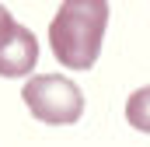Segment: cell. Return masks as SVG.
I'll use <instances>...</instances> for the list:
<instances>
[{"mask_svg":"<svg viewBox=\"0 0 150 147\" xmlns=\"http://www.w3.org/2000/svg\"><path fill=\"white\" fill-rule=\"evenodd\" d=\"M105 28H108L105 0H63L56 18L49 21L52 56L67 70H91L101 53Z\"/></svg>","mask_w":150,"mask_h":147,"instance_id":"1","label":"cell"},{"mask_svg":"<svg viewBox=\"0 0 150 147\" xmlns=\"http://www.w3.org/2000/svg\"><path fill=\"white\" fill-rule=\"evenodd\" d=\"M21 98L38 123H49V126H70L84 116V91L59 74L28 77L21 88Z\"/></svg>","mask_w":150,"mask_h":147,"instance_id":"2","label":"cell"},{"mask_svg":"<svg viewBox=\"0 0 150 147\" xmlns=\"http://www.w3.org/2000/svg\"><path fill=\"white\" fill-rule=\"evenodd\" d=\"M38 63V42L25 25H11L0 35V77H25Z\"/></svg>","mask_w":150,"mask_h":147,"instance_id":"3","label":"cell"},{"mask_svg":"<svg viewBox=\"0 0 150 147\" xmlns=\"http://www.w3.org/2000/svg\"><path fill=\"white\" fill-rule=\"evenodd\" d=\"M126 119H129L133 130L150 133V84L129 95V102H126Z\"/></svg>","mask_w":150,"mask_h":147,"instance_id":"4","label":"cell"},{"mask_svg":"<svg viewBox=\"0 0 150 147\" xmlns=\"http://www.w3.org/2000/svg\"><path fill=\"white\" fill-rule=\"evenodd\" d=\"M11 25H14V18H11V11H7V7L0 4V35H4V32H7Z\"/></svg>","mask_w":150,"mask_h":147,"instance_id":"5","label":"cell"}]
</instances>
